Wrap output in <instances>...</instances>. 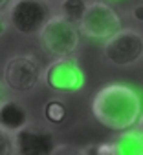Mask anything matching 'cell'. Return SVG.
Masks as SVG:
<instances>
[{"mask_svg": "<svg viewBox=\"0 0 143 155\" xmlns=\"http://www.w3.org/2000/svg\"><path fill=\"white\" fill-rule=\"evenodd\" d=\"M92 113L112 131L132 130L143 117V91L123 82L105 84L92 99Z\"/></svg>", "mask_w": 143, "mask_h": 155, "instance_id": "cell-1", "label": "cell"}, {"mask_svg": "<svg viewBox=\"0 0 143 155\" xmlns=\"http://www.w3.org/2000/svg\"><path fill=\"white\" fill-rule=\"evenodd\" d=\"M44 71L40 58L33 53L11 55L4 66V84L13 93H30L44 82Z\"/></svg>", "mask_w": 143, "mask_h": 155, "instance_id": "cell-2", "label": "cell"}, {"mask_svg": "<svg viewBox=\"0 0 143 155\" xmlns=\"http://www.w3.org/2000/svg\"><path fill=\"white\" fill-rule=\"evenodd\" d=\"M55 17L48 0H13L8 8V22L26 37H39L46 24Z\"/></svg>", "mask_w": 143, "mask_h": 155, "instance_id": "cell-3", "label": "cell"}, {"mask_svg": "<svg viewBox=\"0 0 143 155\" xmlns=\"http://www.w3.org/2000/svg\"><path fill=\"white\" fill-rule=\"evenodd\" d=\"M39 40L42 49L53 58H68L74 57L81 46V31L79 26L55 15L39 35Z\"/></svg>", "mask_w": 143, "mask_h": 155, "instance_id": "cell-4", "label": "cell"}, {"mask_svg": "<svg viewBox=\"0 0 143 155\" xmlns=\"http://www.w3.org/2000/svg\"><path fill=\"white\" fill-rule=\"evenodd\" d=\"M121 29H123L121 15L103 0H92L79 24L81 35L92 40H103V42L112 38Z\"/></svg>", "mask_w": 143, "mask_h": 155, "instance_id": "cell-5", "label": "cell"}, {"mask_svg": "<svg viewBox=\"0 0 143 155\" xmlns=\"http://www.w3.org/2000/svg\"><path fill=\"white\" fill-rule=\"evenodd\" d=\"M44 84L61 95H74L86 84V75L81 64L74 58H53L44 71Z\"/></svg>", "mask_w": 143, "mask_h": 155, "instance_id": "cell-6", "label": "cell"}, {"mask_svg": "<svg viewBox=\"0 0 143 155\" xmlns=\"http://www.w3.org/2000/svg\"><path fill=\"white\" fill-rule=\"evenodd\" d=\"M103 53L117 68L134 66L143 58V33L134 28H123L103 44Z\"/></svg>", "mask_w": 143, "mask_h": 155, "instance_id": "cell-7", "label": "cell"}, {"mask_svg": "<svg viewBox=\"0 0 143 155\" xmlns=\"http://www.w3.org/2000/svg\"><path fill=\"white\" fill-rule=\"evenodd\" d=\"M17 155H51L59 146L55 135L39 126H28L15 135Z\"/></svg>", "mask_w": 143, "mask_h": 155, "instance_id": "cell-8", "label": "cell"}, {"mask_svg": "<svg viewBox=\"0 0 143 155\" xmlns=\"http://www.w3.org/2000/svg\"><path fill=\"white\" fill-rule=\"evenodd\" d=\"M30 126V111L17 101L6 99L0 104V128L4 131L17 135Z\"/></svg>", "mask_w": 143, "mask_h": 155, "instance_id": "cell-9", "label": "cell"}, {"mask_svg": "<svg viewBox=\"0 0 143 155\" xmlns=\"http://www.w3.org/2000/svg\"><path fill=\"white\" fill-rule=\"evenodd\" d=\"M112 142L117 155H143V130L138 126L117 133Z\"/></svg>", "mask_w": 143, "mask_h": 155, "instance_id": "cell-10", "label": "cell"}, {"mask_svg": "<svg viewBox=\"0 0 143 155\" xmlns=\"http://www.w3.org/2000/svg\"><path fill=\"white\" fill-rule=\"evenodd\" d=\"M88 0H61L59 4V15L66 18L68 22L79 26L86 9H88Z\"/></svg>", "mask_w": 143, "mask_h": 155, "instance_id": "cell-11", "label": "cell"}, {"mask_svg": "<svg viewBox=\"0 0 143 155\" xmlns=\"http://www.w3.org/2000/svg\"><path fill=\"white\" fill-rule=\"evenodd\" d=\"M42 115H44V119L48 122H51L55 126L62 124L68 119V106L59 99H50L42 108Z\"/></svg>", "mask_w": 143, "mask_h": 155, "instance_id": "cell-12", "label": "cell"}, {"mask_svg": "<svg viewBox=\"0 0 143 155\" xmlns=\"http://www.w3.org/2000/svg\"><path fill=\"white\" fill-rule=\"evenodd\" d=\"M85 155H117L114 142H96L85 146Z\"/></svg>", "mask_w": 143, "mask_h": 155, "instance_id": "cell-13", "label": "cell"}, {"mask_svg": "<svg viewBox=\"0 0 143 155\" xmlns=\"http://www.w3.org/2000/svg\"><path fill=\"white\" fill-rule=\"evenodd\" d=\"M0 155H17L15 135L4 131L2 128H0Z\"/></svg>", "mask_w": 143, "mask_h": 155, "instance_id": "cell-14", "label": "cell"}, {"mask_svg": "<svg viewBox=\"0 0 143 155\" xmlns=\"http://www.w3.org/2000/svg\"><path fill=\"white\" fill-rule=\"evenodd\" d=\"M51 155H85V148H77L72 144H59Z\"/></svg>", "mask_w": 143, "mask_h": 155, "instance_id": "cell-15", "label": "cell"}, {"mask_svg": "<svg viewBox=\"0 0 143 155\" xmlns=\"http://www.w3.org/2000/svg\"><path fill=\"white\" fill-rule=\"evenodd\" d=\"M130 17H132L136 22H141V24H143V2L132 6V9H130Z\"/></svg>", "mask_w": 143, "mask_h": 155, "instance_id": "cell-16", "label": "cell"}, {"mask_svg": "<svg viewBox=\"0 0 143 155\" xmlns=\"http://www.w3.org/2000/svg\"><path fill=\"white\" fill-rule=\"evenodd\" d=\"M8 26H9V22H8V17H4L2 13H0V37H2V35L6 33Z\"/></svg>", "mask_w": 143, "mask_h": 155, "instance_id": "cell-17", "label": "cell"}, {"mask_svg": "<svg viewBox=\"0 0 143 155\" xmlns=\"http://www.w3.org/2000/svg\"><path fill=\"white\" fill-rule=\"evenodd\" d=\"M11 2H13V0H0V11L8 9V8L11 6Z\"/></svg>", "mask_w": 143, "mask_h": 155, "instance_id": "cell-18", "label": "cell"}, {"mask_svg": "<svg viewBox=\"0 0 143 155\" xmlns=\"http://www.w3.org/2000/svg\"><path fill=\"white\" fill-rule=\"evenodd\" d=\"M4 101H6V97H4V88L0 86V104H2Z\"/></svg>", "mask_w": 143, "mask_h": 155, "instance_id": "cell-19", "label": "cell"}, {"mask_svg": "<svg viewBox=\"0 0 143 155\" xmlns=\"http://www.w3.org/2000/svg\"><path fill=\"white\" fill-rule=\"evenodd\" d=\"M138 128H141V130H143V117H141V120H139V124H138Z\"/></svg>", "mask_w": 143, "mask_h": 155, "instance_id": "cell-20", "label": "cell"}, {"mask_svg": "<svg viewBox=\"0 0 143 155\" xmlns=\"http://www.w3.org/2000/svg\"><path fill=\"white\" fill-rule=\"evenodd\" d=\"M48 2H50V0H48Z\"/></svg>", "mask_w": 143, "mask_h": 155, "instance_id": "cell-21", "label": "cell"}]
</instances>
